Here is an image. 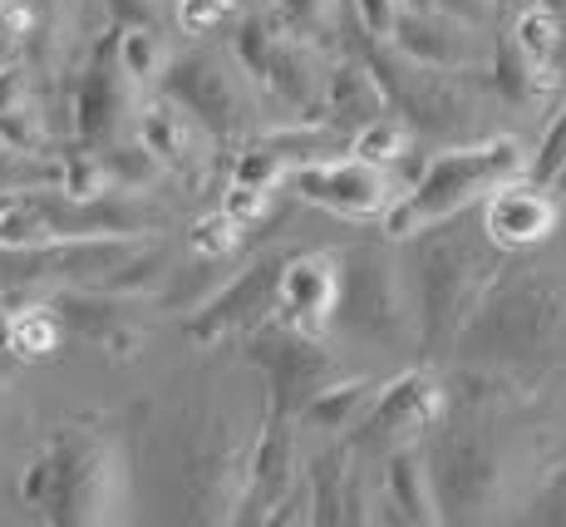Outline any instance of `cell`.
Wrapping results in <instances>:
<instances>
[{
	"instance_id": "obj_1",
	"label": "cell",
	"mask_w": 566,
	"mask_h": 527,
	"mask_svg": "<svg viewBox=\"0 0 566 527\" xmlns=\"http://www.w3.org/2000/svg\"><path fill=\"white\" fill-rule=\"evenodd\" d=\"M449 355L497 375L517 394L566 370V277L537 267H503L468 311Z\"/></svg>"
},
{
	"instance_id": "obj_2",
	"label": "cell",
	"mask_w": 566,
	"mask_h": 527,
	"mask_svg": "<svg viewBox=\"0 0 566 527\" xmlns=\"http://www.w3.org/2000/svg\"><path fill=\"white\" fill-rule=\"evenodd\" d=\"M513 178H527V148L517 138L497 134V138H483V144H449L395 197V207L379 217L385 223V241H409L423 227H439L443 217L483 203L488 193Z\"/></svg>"
},
{
	"instance_id": "obj_3",
	"label": "cell",
	"mask_w": 566,
	"mask_h": 527,
	"mask_svg": "<svg viewBox=\"0 0 566 527\" xmlns=\"http://www.w3.org/2000/svg\"><path fill=\"white\" fill-rule=\"evenodd\" d=\"M419 237V261H413V335L429 355H449V340L459 335L468 311L488 281L507 267L503 247L459 232H433L423 227Z\"/></svg>"
},
{
	"instance_id": "obj_4",
	"label": "cell",
	"mask_w": 566,
	"mask_h": 527,
	"mask_svg": "<svg viewBox=\"0 0 566 527\" xmlns=\"http://www.w3.org/2000/svg\"><path fill=\"white\" fill-rule=\"evenodd\" d=\"M365 70L375 74L379 94H385L389 114L405 118L413 138H433V144H473L478 124V74L483 70H439V64H419L399 54L389 40H365L360 50Z\"/></svg>"
},
{
	"instance_id": "obj_5",
	"label": "cell",
	"mask_w": 566,
	"mask_h": 527,
	"mask_svg": "<svg viewBox=\"0 0 566 527\" xmlns=\"http://www.w3.org/2000/svg\"><path fill=\"white\" fill-rule=\"evenodd\" d=\"M158 223L163 213L138 203V193L70 197L54 183L0 193V247H35L64 237H144Z\"/></svg>"
},
{
	"instance_id": "obj_6",
	"label": "cell",
	"mask_w": 566,
	"mask_h": 527,
	"mask_svg": "<svg viewBox=\"0 0 566 527\" xmlns=\"http://www.w3.org/2000/svg\"><path fill=\"white\" fill-rule=\"evenodd\" d=\"M158 84L172 104H182L212 134L217 148H237L247 138L266 134L261 128V94L237 60H222V54H207V50L168 54Z\"/></svg>"
},
{
	"instance_id": "obj_7",
	"label": "cell",
	"mask_w": 566,
	"mask_h": 527,
	"mask_svg": "<svg viewBox=\"0 0 566 527\" xmlns=\"http://www.w3.org/2000/svg\"><path fill=\"white\" fill-rule=\"evenodd\" d=\"M335 321L355 340H369L379 350H409L419 345L413 335V306L405 296L389 247L360 241L340 251V291H335Z\"/></svg>"
},
{
	"instance_id": "obj_8",
	"label": "cell",
	"mask_w": 566,
	"mask_h": 527,
	"mask_svg": "<svg viewBox=\"0 0 566 527\" xmlns=\"http://www.w3.org/2000/svg\"><path fill=\"white\" fill-rule=\"evenodd\" d=\"M423 474H429L439 523L488 518V508L503 493V458L483 424H433L429 444H423Z\"/></svg>"
},
{
	"instance_id": "obj_9",
	"label": "cell",
	"mask_w": 566,
	"mask_h": 527,
	"mask_svg": "<svg viewBox=\"0 0 566 527\" xmlns=\"http://www.w3.org/2000/svg\"><path fill=\"white\" fill-rule=\"evenodd\" d=\"M45 448L54 458V483H50V503L40 518L64 523V527L114 518L118 488H124L118 448L104 434L80 430V424H60Z\"/></svg>"
},
{
	"instance_id": "obj_10",
	"label": "cell",
	"mask_w": 566,
	"mask_h": 527,
	"mask_svg": "<svg viewBox=\"0 0 566 527\" xmlns=\"http://www.w3.org/2000/svg\"><path fill=\"white\" fill-rule=\"evenodd\" d=\"M232 60L242 64V74L256 84L261 99L281 104L296 124H321V64H315V50L291 40L271 16H252L237 25Z\"/></svg>"
},
{
	"instance_id": "obj_11",
	"label": "cell",
	"mask_w": 566,
	"mask_h": 527,
	"mask_svg": "<svg viewBox=\"0 0 566 527\" xmlns=\"http://www.w3.org/2000/svg\"><path fill=\"white\" fill-rule=\"evenodd\" d=\"M247 360L266 375V420H296V410L311 400L321 384L340 375L335 355L321 345V335L296 331L286 321H261L242 335Z\"/></svg>"
},
{
	"instance_id": "obj_12",
	"label": "cell",
	"mask_w": 566,
	"mask_h": 527,
	"mask_svg": "<svg viewBox=\"0 0 566 527\" xmlns=\"http://www.w3.org/2000/svg\"><path fill=\"white\" fill-rule=\"evenodd\" d=\"M443 414H449L443 384L429 370H405V375H395L389 384H379L375 400L355 420V430L345 434V444L365 458H385L399 444H419Z\"/></svg>"
},
{
	"instance_id": "obj_13",
	"label": "cell",
	"mask_w": 566,
	"mask_h": 527,
	"mask_svg": "<svg viewBox=\"0 0 566 527\" xmlns=\"http://www.w3.org/2000/svg\"><path fill=\"white\" fill-rule=\"evenodd\" d=\"M286 188L311 207H325L335 217H350V223H379V217L395 207V197L405 193L389 178L379 163L365 158H306L286 168Z\"/></svg>"
},
{
	"instance_id": "obj_14",
	"label": "cell",
	"mask_w": 566,
	"mask_h": 527,
	"mask_svg": "<svg viewBox=\"0 0 566 527\" xmlns=\"http://www.w3.org/2000/svg\"><path fill=\"white\" fill-rule=\"evenodd\" d=\"M134 138L163 163L168 178H178L182 188L202 193L217 173V144L212 134L188 114L182 104H172L168 94H148L134 104Z\"/></svg>"
},
{
	"instance_id": "obj_15",
	"label": "cell",
	"mask_w": 566,
	"mask_h": 527,
	"mask_svg": "<svg viewBox=\"0 0 566 527\" xmlns=\"http://www.w3.org/2000/svg\"><path fill=\"white\" fill-rule=\"evenodd\" d=\"M281 261H286V251H266V257L247 261L222 291L207 296L198 306V316H188V326H182L188 340H198V345H222V340H242L252 326L271 321Z\"/></svg>"
},
{
	"instance_id": "obj_16",
	"label": "cell",
	"mask_w": 566,
	"mask_h": 527,
	"mask_svg": "<svg viewBox=\"0 0 566 527\" xmlns=\"http://www.w3.org/2000/svg\"><path fill=\"white\" fill-rule=\"evenodd\" d=\"M389 45L419 64H439V70H483L488 50H493L483 40V25H468V20L443 16V10H433V6L399 10Z\"/></svg>"
},
{
	"instance_id": "obj_17",
	"label": "cell",
	"mask_w": 566,
	"mask_h": 527,
	"mask_svg": "<svg viewBox=\"0 0 566 527\" xmlns=\"http://www.w3.org/2000/svg\"><path fill=\"white\" fill-rule=\"evenodd\" d=\"M335 291H340V257L335 251H286L271 316L296 326V331L325 335V326H335Z\"/></svg>"
},
{
	"instance_id": "obj_18",
	"label": "cell",
	"mask_w": 566,
	"mask_h": 527,
	"mask_svg": "<svg viewBox=\"0 0 566 527\" xmlns=\"http://www.w3.org/2000/svg\"><path fill=\"white\" fill-rule=\"evenodd\" d=\"M296 420H266L261 438L247 454V478H242V498L232 508V523H271L276 503L291 493V483L301 478V454H296Z\"/></svg>"
},
{
	"instance_id": "obj_19",
	"label": "cell",
	"mask_w": 566,
	"mask_h": 527,
	"mask_svg": "<svg viewBox=\"0 0 566 527\" xmlns=\"http://www.w3.org/2000/svg\"><path fill=\"white\" fill-rule=\"evenodd\" d=\"M114 35V30H108ZM70 134L90 148H104L118 138V124L124 114H134V84L118 74L114 64V40H104L94 50V60L84 64L80 74V90H74V104H70Z\"/></svg>"
},
{
	"instance_id": "obj_20",
	"label": "cell",
	"mask_w": 566,
	"mask_h": 527,
	"mask_svg": "<svg viewBox=\"0 0 566 527\" xmlns=\"http://www.w3.org/2000/svg\"><path fill=\"white\" fill-rule=\"evenodd\" d=\"M557 232V203L552 188H537L532 178H513L483 197V237L503 251L537 247Z\"/></svg>"
},
{
	"instance_id": "obj_21",
	"label": "cell",
	"mask_w": 566,
	"mask_h": 527,
	"mask_svg": "<svg viewBox=\"0 0 566 527\" xmlns=\"http://www.w3.org/2000/svg\"><path fill=\"white\" fill-rule=\"evenodd\" d=\"M389 114L385 94H379L375 74L365 70L360 54H331V64L321 70V124L331 128V134H345L350 138L360 124L369 118Z\"/></svg>"
},
{
	"instance_id": "obj_22",
	"label": "cell",
	"mask_w": 566,
	"mask_h": 527,
	"mask_svg": "<svg viewBox=\"0 0 566 527\" xmlns=\"http://www.w3.org/2000/svg\"><path fill=\"white\" fill-rule=\"evenodd\" d=\"M375 523H439L429 493V474H423V448L399 444L385 454V474H379V513Z\"/></svg>"
},
{
	"instance_id": "obj_23",
	"label": "cell",
	"mask_w": 566,
	"mask_h": 527,
	"mask_svg": "<svg viewBox=\"0 0 566 527\" xmlns=\"http://www.w3.org/2000/svg\"><path fill=\"white\" fill-rule=\"evenodd\" d=\"M379 380H340L335 375L331 384H321V390L311 394L306 404L296 410V424H306V430H321V434H350L355 420L365 414V404L375 400Z\"/></svg>"
},
{
	"instance_id": "obj_24",
	"label": "cell",
	"mask_w": 566,
	"mask_h": 527,
	"mask_svg": "<svg viewBox=\"0 0 566 527\" xmlns=\"http://www.w3.org/2000/svg\"><path fill=\"white\" fill-rule=\"evenodd\" d=\"M483 74H488V90L513 108H532L542 99V90L557 80V70H532V64L513 50V40H497V45L488 50Z\"/></svg>"
},
{
	"instance_id": "obj_25",
	"label": "cell",
	"mask_w": 566,
	"mask_h": 527,
	"mask_svg": "<svg viewBox=\"0 0 566 527\" xmlns=\"http://www.w3.org/2000/svg\"><path fill=\"white\" fill-rule=\"evenodd\" d=\"M345 468H350V444L321 448L306 468V493H311V523L340 527L345 523Z\"/></svg>"
},
{
	"instance_id": "obj_26",
	"label": "cell",
	"mask_w": 566,
	"mask_h": 527,
	"mask_svg": "<svg viewBox=\"0 0 566 527\" xmlns=\"http://www.w3.org/2000/svg\"><path fill=\"white\" fill-rule=\"evenodd\" d=\"M114 64L134 90H148V84H158L163 64H168V45L148 25H114Z\"/></svg>"
},
{
	"instance_id": "obj_27",
	"label": "cell",
	"mask_w": 566,
	"mask_h": 527,
	"mask_svg": "<svg viewBox=\"0 0 566 527\" xmlns=\"http://www.w3.org/2000/svg\"><path fill=\"white\" fill-rule=\"evenodd\" d=\"M335 10H340V0H276L271 20L315 54H335L340 50L335 45Z\"/></svg>"
},
{
	"instance_id": "obj_28",
	"label": "cell",
	"mask_w": 566,
	"mask_h": 527,
	"mask_svg": "<svg viewBox=\"0 0 566 527\" xmlns=\"http://www.w3.org/2000/svg\"><path fill=\"white\" fill-rule=\"evenodd\" d=\"M60 316L50 311V306H20V311L6 316V331H0V340H6V350L15 360H45L60 350Z\"/></svg>"
},
{
	"instance_id": "obj_29",
	"label": "cell",
	"mask_w": 566,
	"mask_h": 527,
	"mask_svg": "<svg viewBox=\"0 0 566 527\" xmlns=\"http://www.w3.org/2000/svg\"><path fill=\"white\" fill-rule=\"evenodd\" d=\"M507 40H513V50L522 60L532 64V70H557V54H562V20L552 16L547 6H522L513 30H507Z\"/></svg>"
},
{
	"instance_id": "obj_30",
	"label": "cell",
	"mask_w": 566,
	"mask_h": 527,
	"mask_svg": "<svg viewBox=\"0 0 566 527\" xmlns=\"http://www.w3.org/2000/svg\"><path fill=\"white\" fill-rule=\"evenodd\" d=\"M99 158H104V173H108V183H114V193H138L144 197L148 188H158L168 173H163V163L148 153L138 138H128V144H104L99 148Z\"/></svg>"
},
{
	"instance_id": "obj_31",
	"label": "cell",
	"mask_w": 566,
	"mask_h": 527,
	"mask_svg": "<svg viewBox=\"0 0 566 527\" xmlns=\"http://www.w3.org/2000/svg\"><path fill=\"white\" fill-rule=\"evenodd\" d=\"M286 153L281 148H271L266 144V134H256V138H247V144H237L232 153V168H227V183H247V188H266V193H276L281 183H286Z\"/></svg>"
},
{
	"instance_id": "obj_32",
	"label": "cell",
	"mask_w": 566,
	"mask_h": 527,
	"mask_svg": "<svg viewBox=\"0 0 566 527\" xmlns=\"http://www.w3.org/2000/svg\"><path fill=\"white\" fill-rule=\"evenodd\" d=\"M409 128H405V118L399 114H379V118H369V124H360L350 134V153L355 158H365V163H379V168H389V163H399L409 153Z\"/></svg>"
},
{
	"instance_id": "obj_33",
	"label": "cell",
	"mask_w": 566,
	"mask_h": 527,
	"mask_svg": "<svg viewBox=\"0 0 566 527\" xmlns=\"http://www.w3.org/2000/svg\"><path fill=\"white\" fill-rule=\"evenodd\" d=\"M54 163H60V178H54V188H60V193H70V197H104V193H114L99 148L80 144L70 153H54Z\"/></svg>"
},
{
	"instance_id": "obj_34",
	"label": "cell",
	"mask_w": 566,
	"mask_h": 527,
	"mask_svg": "<svg viewBox=\"0 0 566 527\" xmlns=\"http://www.w3.org/2000/svg\"><path fill=\"white\" fill-rule=\"evenodd\" d=\"M242 232L247 227L232 223V217L217 207V213H207V217H198V223L188 227V247H192V257L198 261H227L237 247H242Z\"/></svg>"
},
{
	"instance_id": "obj_35",
	"label": "cell",
	"mask_w": 566,
	"mask_h": 527,
	"mask_svg": "<svg viewBox=\"0 0 566 527\" xmlns=\"http://www.w3.org/2000/svg\"><path fill=\"white\" fill-rule=\"evenodd\" d=\"M562 163H566V94H562L557 114H552L547 134H542L537 153H532V158H527V178L537 183V188H552V178H557V173H562Z\"/></svg>"
},
{
	"instance_id": "obj_36",
	"label": "cell",
	"mask_w": 566,
	"mask_h": 527,
	"mask_svg": "<svg viewBox=\"0 0 566 527\" xmlns=\"http://www.w3.org/2000/svg\"><path fill=\"white\" fill-rule=\"evenodd\" d=\"M35 30H40L35 0H0V54H15L20 45H30Z\"/></svg>"
},
{
	"instance_id": "obj_37",
	"label": "cell",
	"mask_w": 566,
	"mask_h": 527,
	"mask_svg": "<svg viewBox=\"0 0 566 527\" xmlns=\"http://www.w3.org/2000/svg\"><path fill=\"white\" fill-rule=\"evenodd\" d=\"M50 483H54V458H50V448L40 444L35 454H30V464L20 468V483H15V498L25 503L30 513H45V503H50Z\"/></svg>"
},
{
	"instance_id": "obj_38",
	"label": "cell",
	"mask_w": 566,
	"mask_h": 527,
	"mask_svg": "<svg viewBox=\"0 0 566 527\" xmlns=\"http://www.w3.org/2000/svg\"><path fill=\"white\" fill-rule=\"evenodd\" d=\"M232 10H237V0H178V30L192 40H207Z\"/></svg>"
},
{
	"instance_id": "obj_39",
	"label": "cell",
	"mask_w": 566,
	"mask_h": 527,
	"mask_svg": "<svg viewBox=\"0 0 566 527\" xmlns=\"http://www.w3.org/2000/svg\"><path fill=\"white\" fill-rule=\"evenodd\" d=\"M527 523H566V464H557L547 474V483H542L537 493H532L527 513H522Z\"/></svg>"
},
{
	"instance_id": "obj_40",
	"label": "cell",
	"mask_w": 566,
	"mask_h": 527,
	"mask_svg": "<svg viewBox=\"0 0 566 527\" xmlns=\"http://www.w3.org/2000/svg\"><path fill=\"white\" fill-rule=\"evenodd\" d=\"M266 207H271V193H266V188H247V183H227L222 213L232 217V223L252 227V223H261V217H266Z\"/></svg>"
},
{
	"instance_id": "obj_41",
	"label": "cell",
	"mask_w": 566,
	"mask_h": 527,
	"mask_svg": "<svg viewBox=\"0 0 566 527\" xmlns=\"http://www.w3.org/2000/svg\"><path fill=\"white\" fill-rule=\"evenodd\" d=\"M399 10H405V0H355V20H360L365 40H389L395 35Z\"/></svg>"
},
{
	"instance_id": "obj_42",
	"label": "cell",
	"mask_w": 566,
	"mask_h": 527,
	"mask_svg": "<svg viewBox=\"0 0 566 527\" xmlns=\"http://www.w3.org/2000/svg\"><path fill=\"white\" fill-rule=\"evenodd\" d=\"M104 16L114 20V25H148V30H163L158 0H104Z\"/></svg>"
},
{
	"instance_id": "obj_43",
	"label": "cell",
	"mask_w": 566,
	"mask_h": 527,
	"mask_svg": "<svg viewBox=\"0 0 566 527\" xmlns=\"http://www.w3.org/2000/svg\"><path fill=\"white\" fill-rule=\"evenodd\" d=\"M433 10L459 16L468 25H488V20H493V0H433Z\"/></svg>"
},
{
	"instance_id": "obj_44",
	"label": "cell",
	"mask_w": 566,
	"mask_h": 527,
	"mask_svg": "<svg viewBox=\"0 0 566 527\" xmlns=\"http://www.w3.org/2000/svg\"><path fill=\"white\" fill-rule=\"evenodd\" d=\"M552 188H557V193H566V163H562V173H557V178H552Z\"/></svg>"
},
{
	"instance_id": "obj_45",
	"label": "cell",
	"mask_w": 566,
	"mask_h": 527,
	"mask_svg": "<svg viewBox=\"0 0 566 527\" xmlns=\"http://www.w3.org/2000/svg\"><path fill=\"white\" fill-rule=\"evenodd\" d=\"M405 6H409V10H429L433 0H405Z\"/></svg>"
}]
</instances>
